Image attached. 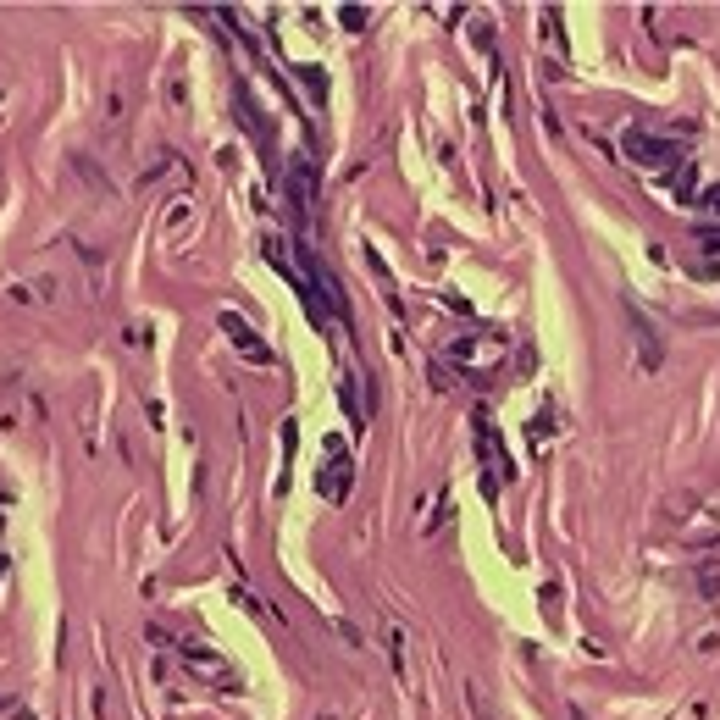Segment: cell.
<instances>
[{
  "label": "cell",
  "instance_id": "obj_3",
  "mask_svg": "<svg viewBox=\"0 0 720 720\" xmlns=\"http://www.w3.org/2000/svg\"><path fill=\"white\" fill-rule=\"evenodd\" d=\"M316 493L327 504H344V493H349V449L338 438L327 444V471H316Z\"/></svg>",
  "mask_w": 720,
  "mask_h": 720
},
{
  "label": "cell",
  "instance_id": "obj_1",
  "mask_svg": "<svg viewBox=\"0 0 720 720\" xmlns=\"http://www.w3.org/2000/svg\"><path fill=\"white\" fill-rule=\"evenodd\" d=\"M144 637H150L156 648H178V660L189 665L194 676H205L211 687H239V671H233V665L222 660V654H211V648H200V643H178V637H167L161 626H150Z\"/></svg>",
  "mask_w": 720,
  "mask_h": 720
},
{
  "label": "cell",
  "instance_id": "obj_4",
  "mask_svg": "<svg viewBox=\"0 0 720 720\" xmlns=\"http://www.w3.org/2000/svg\"><path fill=\"white\" fill-rule=\"evenodd\" d=\"M222 333H228V344L239 349L244 360H255V366H272V349L261 344V338L250 333V322L244 316H233V311H222Z\"/></svg>",
  "mask_w": 720,
  "mask_h": 720
},
{
  "label": "cell",
  "instance_id": "obj_2",
  "mask_svg": "<svg viewBox=\"0 0 720 720\" xmlns=\"http://www.w3.org/2000/svg\"><path fill=\"white\" fill-rule=\"evenodd\" d=\"M621 144H626V156L643 161V167H665V161H682V144H676V139H660V133H643V128H632Z\"/></svg>",
  "mask_w": 720,
  "mask_h": 720
}]
</instances>
